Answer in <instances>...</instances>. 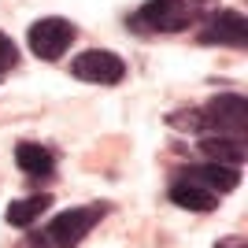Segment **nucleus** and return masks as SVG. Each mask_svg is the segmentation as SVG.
Segmentation results:
<instances>
[{
    "label": "nucleus",
    "mask_w": 248,
    "mask_h": 248,
    "mask_svg": "<svg viewBox=\"0 0 248 248\" xmlns=\"http://www.w3.org/2000/svg\"><path fill=\"white\" fill-rule=\"evenodd\" d=\"M200 45H226V48H245L248 45V19L241 11H215L207 15L197 33Z\"/></svg>",
    "instance_id": "423d86ee"
},
{
    "label": "nucleus",
    "mask_w": 248,
    "mask_h": 248,
    "mask_svg": "<svg viewBox=\"0 0 248 248\" xmlns=\"http://www.w3.org/2000/svg\"><path fill=\"white\" fill-rule=\"evenodd\" d=\"M15 63H19V45L0 30V74H4V71H15Z\"/></svg>",
    "instance_id": "f8f14e48"
},
{
    "label": "nucleus",
    "mask_w": 248,
    "mask_h": 248,
    "mask_svg": "<svg viewBox=\"0 0 248 248\" xmlns=\"http://www.w3.org/2000/svg\"><path fill=\"white\" fill-rule=\"evenodd\" d=\"M108 215V204H85V207H67L52 218L48 226L30 241L33 248H78L85 233H93V226Z\"/></svg>",
    "instance_id": "f03ea898"
},
{
    "label": "nucleus",
    "mask_w": 248,
    "mask_h": 248,
    "mask_svg": "<svg viewBox=\"0 0 248 248\" xmlns=\"http://www.w3.org/2000/svg\"><path fill=\"white\" fill-rule=\"evenodd\" d=\"M215 15V0H148L126 19L134 33H182Z\"/></svg>",
    "instance_id": "f257e3e1"
},
{
    "label": "nucleus",
    "mask_w": 248,
    "mask_h": 248,
    "mask_svg": "<svg viewBox=\"0 0 248 248\" xmlns=\"http://www.w3.org/2000/svg\"><path fill=\"white\" fill-rule=\"evenodd\" d=\"M48 204H52L48 193H37V197H26V200H15V204H8L4 218H8L11 226H30L33 218H41L45 211H48Z\"/></svg>",
    "instance_id": "9b49d317"
},
{
    "label": "nucleus",
    "mask_w": 248,
    "mask_h": 248,
    "mask_svg": "<svg viewBox=\"0 0 248 248\" xmlns=\"http://www.w3.org/2000/svg\"><path fill=\"white\" fill-rule=\"evenodd\" d=\"M71 74L82 78V82H93V85H119L126 78V63H123V56H115L108 48H89L71 60Z\"/></svg>",
    "instance_id": "39448f33"
},
{
    "label": "nucleus",
    "mask_w": 248,
    "mask_h": 248,
    "mask_svg": "<svg viewBox=\"0 0 248 248\" xmlns=\"http://www.w3.org/2000/svg\"><path fill=\"white\" fill-rule=\"evenodd\" d=\"M200 152L207 155V163H222V167H237L248 159V141L245 137H215V134H207L200 137Z\"/></svg>",
    "instance_id": "6e6552de"
},
{
    "label": "nucleus",
    "mask_w": 248,
    "mask_h": 248,
    "mask_svg": "<svg viewBox=\"0 0 248 248\" xmlns=\"http://www.w3.org/2000/svg\"><path fill=\"white\" fill-rule=\"evenodd\" d=\"M74 33H78V30H74V22L60 19V15H52V19H37V22L30 26V33H26V45H30V52L37 56V60L56 63L63 52L71 48Z\"/></svg>",
    "instance_id": "20e7f679"
},
{
    "label": "nucleus",
    "mask_w": 248,
    "mask_h": 248,
    "mask_svg": "<svg viewBox=\"0 0 248 248\" xmlns=\"http://www.w3.org/2000/svg\"><path fill=\"white\" fill-rule=\"evenodd\" d=\"M170 200L178 207H186V211H215L218 207V193H211L207 186H200L186 174H178L170 182Z\"/></svg>",
    "instance_id": "1a4fd4ad"
},
{
    "label": "nucleus",
    "mask_w": 248,
    "mask_h": 248,
    "mask_svg": "<svg viewBox=\"0 0 248 248\" xmlns=\"http://www.w3.org/2000/svg\"><path fill=\"white\" fill-rule=\"evenodd\" d=\"M178 174L193 178V182H200V186H207L211 193H233V189L241 186V170L237 167H222V163H193L186 167V170H178Z\"/></svg>",
    "instance_id": "0eeeda50"
},
{
    "label": "nucleus",
    "mask_w": 248,
    "mask_h": 248,
    "mask_svg": "<svg viewBox=\"0 0 248 248\" xmlns=\"http://www.w3.org/2000/svg\"><path fill=\"white\" fill-rule=\"evenodd\" d=\"M215 248H248V241L245 237H222Z\"/></svg>",
    "instance_id": "ddd939ff"
},
{
    "label": "nucleus",
    "mask_w": 248,
    "mask_h": 248,
    "mask_svg": "<svg viewBox=\"0 0 248 248\" xmlns=\"http://www.w3.org/2000/svg\"><path fill=\"white\" fill-rule=\"evenodd\" d=\"M15 163H19L30 178L48 182L52 170H56V155H52L45 145H37V141H22V145L15 148Z\"/></svg>",
    "instance_id": "9d476101"
},
{
    "label": "nucleus",
    "mask_w": 248,
    "mask_h": 248,
    "mask_svg": "<svg viewBox=\"0 0 248 248\" xmlns=\"http://www.w3.org/2000/svg\"><path fill=\"white\" fill-rule=\"evenodd\" d=\"M197 134L207 137H245L248 141V100L241 93H218L197 108Z\"/></svg>",
    "instance_id": "7ed1b4c3"
}]
</instances>
